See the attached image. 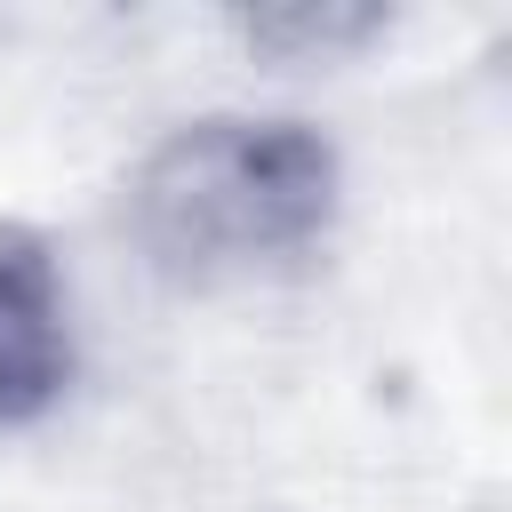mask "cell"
<instances>
[{
  "mask_svg": "<svg viewBox=\"0 0 512 512\" xmlns=\"http://www.w3.org/2000/svg\"><path fill=\"white\" fill-rule=\"evenodd\" d=\"M344 208L336 144L296 112H200L144 144L120 216L128 248L176 288H224L304 264Z\"/></svg>",
  "mask_w": 512,
  "mask_h": 512,
  "instance_id": "cell-1",
  "label": "cell"
},
{
  "mask_svg": "<svg viewBox=\"0 0 512 512\" xmlns=\"http://www.w3.org/2000/svg\"><path fill=\"white\" fill-rule=\"evenodd\" d=\"M80 376V320L64 256L40 224L0 216V432H32Z\"/></svg>",
  "mask_w": 512,
  "mask_h": 512,
  "instance_id": "cell-2",
  "label": "cell"
},
{
  "mask_svg": "<svg viewBox=\"0 0 512 512\" xmlns=\"http://www.w3.org/2000/svg\"><path fill=\"white\" fill-rule=\"evenodd\" d=\"M240 56L272 64V72H320V64H352L360 48H376L392 32V8L376 0H256L224 16Z\"/></svg>",
  "mask_w": 512,
  "mask_h": 512,
  "instance_id": "cell-3",
  "label": "cell"
}]
</instances>
